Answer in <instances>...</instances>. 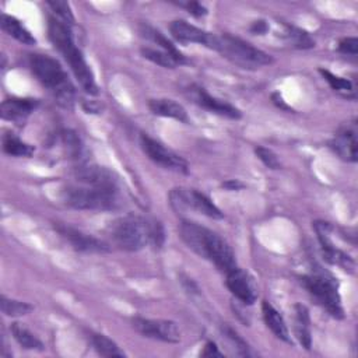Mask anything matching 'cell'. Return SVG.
Instances as JSON below:
<instances>
[{
	"mask_svg": "<svg viewBox=\"0 0 358 358\" xmlns=\"http://www.w3.org/2000/svg\"><path fill=\"white\" fill-rule=\"evenodd\" d=\"M262 312H263V319L267 325V327L274 333V336L288 344L292 343L291 340V336H290V331H288V327L283 319V316L278 313V311L271 305L269 304L267 301H264L262 304Z\"/></svg>",
	"mask_w": 358,
	"mask_h": 358,
	"instance_id": "cell-18",
	"label": "cell"
},
{
	"mask_svg": "<svg viewBox=\"0 0 358 358\" xmlns=\"http://www.w3.org/2000/svg\"><path fill=\"white\" fill-rule=\"evenodd\" d=\"M357 125L350 124L343 126L330 142L333 151L344 161H357Z\"/></svg>",
	"mask_w": 358,
	"mask_h": 358,
	"instance_id": "cell-15",
	"label": "cell"
},
{
	"mask_svg": "<svg viewBox=\"0 0 358 358\" xmlns=\"http://www.w3.org/2000/svg\"><path fill=\"white\" fill-rule=\"evenodd\" d=\"M338 52L344 54V55H352L355 57L358 52V40L355 37H347L343 38L338 43Z\"/></svg>",
	"mask_w": 358,
	"mask_h": 358,
	"instance_id": "cell-34",
	"label": "cell"
},
{
	"mask_svg": "<svg viewBox=\"0 0 358 358\" xmlns=\"http://www.w3.org/2000/svg\"><path fill=\"white\" fill-rule=\"evenodd\" d=\"M285 27V38L290 41V44L298 50H311L315 47V41L311 38V36L297 27L292 26H284Z\"/></svg>",
	"mask_w": 358,
	"mask_h": 358,
	"instance_id": "cell-27",
	"label": "cell"
},
{
	"mask_svg": "<svg viewBox=\"0 0 358 358\" xmlns=\"http://www.w3.org/2000/svg\"><path fill=\"white\" fill-rule=\"evenodd\" d=\"M0 308H2V312L5 315L12 316V318L24 316V315L30 313L31 311H34V306L31 304L12 299V298H8L6 295H2V298H0Z\"/></svg>",
	"mask_w": 358,
	"mask_h": 358,
	"instance_id": "cell-26",
	"label": "cell"
},
{
	"mask_svg": "<svg viewBox=\"0 0 358 358\" xmlns=\"http://www.w3.org/2000/svg\"><path fill=\"white\" fill-rule=\"evenodd\" d=\"M140 144H142L144 154L157 165H160L165 170H170V171L188 174L189 165H188L186 160L182 158L181 156H178L177 153H174L172 150L167 149L160 142L151 139L147 135H143L140 139Z\"/></svg>",
	"mask_w": 358,
	"mask_h": 358,
	"instance_id": "cell-9",
	"label": "cell"
},
{
	"mask_svg": "<svg viewBox=\"0 0 358 358\" xmlns=\"http://www.w3.org/2000/svg\"><path fill=\"white\" fill-rule=\"evenodd\" d=\"M319 72H320V75L325 77V80L329 83V86H330L334 91L340 93L341 96L348 97V93H352V91H354V90H352V84H351V82H348L347 79H343V77L334 76V75H333V73H330L329 70H323V69H320Z\"/></svg>",
	"mask_w": 358,
	"mask_h": 358,
	"instance_id": "cell-28",
	"label": "cell"
},
{
	"mask_svg": "<svg viewBox=\"0 0 358 358\" xmlns=\"http://www.w3.org/2000/svg\"><path fill=\"white\" fill-rule=\"evenodd\" d=\"M38 107V101L33 98H12L6 100L2 104V108H0V112H2V118L6 121H13V122H22L27 117L34 112V110Z\"/></svg>",
	"mask_w": 358,
	"mask_h": 358,
	"instance_id": "cell-16",
	"label": "cell"
},
{
	"mask_svg": "<svg viewBox=\"0 0 358 358\" xmlns=\"http://www.w3.org/2000/svg\"><path fill=\"white\" fill-rule=\"evenodd\" d=\"M65 203L76 210H114L119 206L118 186L79 184L65 191Z\"/></svg>",
	"mask_w": 358,
	"mask_h": 358,
	"instance_id": "cell-4",
	"label": "cell"
},
{
	"mask_svg": "<svg viewBox=\"0 0 358 358\" xmlns=\"http://www.w3.org/2000/svg\"><path fill=\"white\" fill-rule=\"evenodd\" d=\"M133 327L144 337L164 341V343H179L181 330L172 320L165 319H146L135 318Z\"/></svg>",
	"mask_w": 358,
	"mask_h": 358,
	"instance_id": "cell-10",
	"label": "cell"
},
{
	"mask_svg": "<svg viewBox=\"0 0 358 358\" xmlns=\"http://www.w3.org/2000/svg\"><path fill=\"white\" fill-rule=\"evenodd\" d=\"M48 36L54 47L69 64L83 90L90 96H97L100 93V89L96 83L94 73L90 65L86 62L82 50L77 48L70 26H68L62 20L51 17L48 20Z\"/></svg>",
	"mask_w": 358,
	"mask_h": 358,
	"instance_id": "cell-1",
	"label": "cell"
},
{
	"mask_svg": "<svg viewBox=\"0 0 358 358\" xmlns=\"http://www.w3.org/2000/svg\"><path fill=\"white\" fill-rule=\"evenodd\" d=\"M189 97L192 98V101L199 105L200 108L211 112V114H216V115H220V117H225V118H230V119H239L241 118V112L238 108H235L234 105L225 103V101H221L213 96H210L203 87H197V86H193L189 89Z\"/></svg>",
	"mask_w": 358,
	"mask_h": 358,
	"instance_id": "cell-13",
	"label": "cell"
},
{
	"mask_svg": "<svg viewBox=\"0 0 358 358\" xmlns=\"http://www.w3.org/2000/svg\"><path fill=\"white\" fill-rule=\"evenodd\" d=\"M295 309V336L298 337L301 345L306 350L312 345V337H311V318L309 311L305 305L297 304L294 306Z\"/></svg>",
	"mask_w": 358,
	"mask_h": 358,
	"instance_id": "cell-20",
	"label": "cell"
},
{
	"mask_svg": "<svg viewBox=\"0 0 358 358\" xmlns=\"http://www.w3.org/2000/svg\"><path fill=\"white\" fill-rule=\"evenodd\" d=\"M0 26H2V30L13 37L15 40H17L19 43L24 44V45H36L37 44V40L33 37V34L26 29V26L17 20L16 17L13 16H9L6 13L2 15V17H0Z\"/></svg>",
	"mask_w": 358,
	"mask_h": 358,
	"instance_id": "cell-19",
	"label": "cell"
},
{
	"mask_svg": "<svg viewBox=\"0 0 358 358\" xmlns=\"http://www.w3.org/2000/svg\"><path fill=\"white\" fill-rule=\"evenodd\" d=\"M255 154L258 156V158L270 170H280L281 168V163L277 157L276 153H273L271 150L266 149V147H262V146H258L255 149Z\"/></svg>",
	"mask_w": 358,
	"mask_h": 358,
	"instance_id": "cell-32",
	"label": "cell"
},
{
	"mask_svg": "<svg viewBox=\"0 0 358 358\" xmlns=\"http://www.w3.org/2000/svg\"><path fill=\"white\" fill-rule=\"evenodd\" d=\"M177 5L186 9L195 17H203L207 15V9L199 2H179Z\"/></svg>",
	"mask_w": 358,
	"mask_h": 358,
	"instance_id": "cell-35",
	"label": "cell"
},
{
	"mask_svg": "<svg viewBox=\"0 0 358 358\" xmlns=\"http://www.w3.org/2000/svg\"><path fill=\"white\" fill-rule=\"evenodd\" d=\"M57 230L76 251L91 252V253H107V252H110L108 244H105L104 241H100L96 237L84 234L83 231H79V230L72 228L69 225H57Z\"/></svg>",
	"mask_w": 358,
	"mask_h": 358,
	"instance_id": "cell-14",
	"label": "cell"
},
{
	"mask_svg": "<svg viewBox=\"0 0 358 358\" xmlns=\"http://www.w3.org/2000/svg\"><path fill=\"white\" fill-rule=\"evenodd\" d=\"M185 244L196 255L210 260L225 274L237 267L235 253L231 246L218 234L206 227L199 224L191 227L185 235Z\"/></svg>",
	"mask_w": 358,
	"mask_h": 358,
	"instance_id": "cell-2",
	"label": "cell"
},
{
	"mask_svg": "<svg viewBox=\"0 0 358 358\" xmlns=\"http://www.w3.org/2000/svg\"><path fill=\"white\" fill-rule=\"evenodd\" d=\"M225 284L231 294L246 305H252L258 299V285L253 277L242 269L235 267L234 270L227 273Z\"/></svg>",
	"mask_w": 358,
	"mask_h": 358,
	"instance_id": "cell-12",
	"label": "cell"
},
{
	"mask_svg": "<svg viewBox=\"0 0 358 358\" xmlns=\"http://www.w3.org/2000/svg\"><path fill=\"white\" fill-rule=\"evenodd\" d=\"M12 333L15 336V338L17 340V343L26 348V350H38L43 351L44 350V343L36 336L33 334L26 326H23L22 323H13L12 325Z\"/></svg>",
	"mask_w": 358,
	"mask_h": 358,
	"instance_id": "cell-22",
	"label": "cell"
},
{
	"mask_svg": "<svg viewBox=\"0 0 358 358\" xmlns=\"http://www.w3.org/2000/svg\"><path fill=\"white\" fill-rule=\"evenodd\" d=\"M170 203L172 209L178 213L195 210L214 220H221L224 217L221 210L206 195L200 193L196 189H186V188L172 189L170 193Z\"/></svg>",
	"mask_w": 358,
	"mask_h": 358,
	"instance_id": "cell-8",
	"label": "cell"
},
{
	"mask_svg": "<svg viewBox=\"0 0 358 358\" xmlns=\"http://www.w3.org/2000/svg\"><path fill=\"white\" fill-rule=\"evenodd\" d=\"M301 283L308 290V292L318 301V304H320L333 318H344L341 298L331 278L323 274H311L301 277Z\"/></svg>",
	"mask_w": 358,
	"mask_h": 358,
	"instance_id": "cell-7",
	"label": "cell"
},
{
	"mask_svg": "<svg viewBox=\"0 0 358 358\" xmlns=\"http://www.w3.org/2000/svg\"><path fill=\"white\" fill-rule=\"evenodd\" d=\"M91 340H93L94 348L97 350V352L100 355H103V357H125V352L110 337L96 333V334H93Z\"/></svg>",
	"mask_w": 358,
	"mask_h": 358,
	"instance_id": "cell-24",
	"label": "cell"
},
{
	"mask_svg": "<svg viewBox=\"0 0 358 358\" xmlns=\"http://www.w3.org/2000/svg\"><path fill=\"white\" fill-rule=\"evenodd\" d=\"M149 108L157 117L171 118V119H175L182 124H189V117H188L186 110L174 100H168V98L150 100Z\"/></svg>",
	"mask_w": 358,
	"mask_h": 358,
	"instance_id": "cell-17",
	"label": "cell"
},
{
	"mask_svg": "<svg viewBox=\"0 0 358 358\" xmlns=\"http://www.w3.org/2000/svg\"><path fill=\"white\" fill-rule=\"evenodd\" d=\"M110 235L119 249L128 252L140 251L150 244L149 220L135 214H128L111 224Z\"/></svg>",
	"mask_w": 358,
	"mask_h": 358,
	"instance_id": "cell-6",
	"label": "cell"
},
{
	"mask_svg": "<svg viewBox=\"0 0 358 358\" xmlns=\"http://www.w3.org/2000/svg\"><path fill=\"white\" fill-rule=\"evenodd\" d=\"M170 31L172 37L184 44H199L209 50L217 51L218 47V36L207 33L196 26L189 24L184 20H175L170 26Z\"/></svg>",
	"mask_w": 358,
	"mask_h": 358,
	"instance_id": "cell-11",
	"label": "cell"
},
{
	"mask_svg": "<svg viewBox=\"0 0 358 358\" xmlns=\"http://www.w3.org/2000/svg\"><path fill=\"white\" fill-rule=\"evenodd\" d=\"M217 52L234 65L248 70H256L274 62L269 54L230 34L218 36Z\"/></svg>",
	"mask_w": 358,
	"mask_h": 358,
	"instance_id": "cell-5",
	"label": "cell"
},
{
	"mask_svg": "<svg viewBox=\"0 0 358 358\" xmlns=\"http://www.w3.org/2000/svg\"><path fill=\"white\" fill-rule=\"evenodd\" d=\"M267 29H269V26H267V23L263 22V20H258V22H255V23L251 26V31H252L253 34H264V33L267 31Z\"/></svg>",
	"mask_w": 358,
	"mask_h": 358,
	"instance_id": "cell-37",
	"label": "cell"
},
{
	"mask_svg": "<svg viewBox=\"0 0 358 358\" xmlns=\"http://www.w3.org/2000/svg\"><path fill=\"white\" fill-rule=\"evenodd\" d=\"M223 188H225L228 191H239V189L244 188V184L239 182L238 179H230V181L223 184Z\"/></svg>",
	"mask_w": 358,
	"mask_h": 358,
	"instance_id": "cell-38",
	"label": "cell"
},
{
	"mask_svg": "<svg viewBox=\"0 0 358 358\" xmlns=\"http://www.w3.org/2000/svg\"><path fill=\"white\" fill-rule=\"evenodd\" d=\"M150 225V244L156 248V249H161L165 241V232H164V227L160 221L151 220L149 221Z\"/></svg>",
	"mask_w": 358,
	"mask_h": 358,
	"instance_id": "cell-33",
	"label": "cell"
},
{
	"mask_svg": "<svg viewBox=\"0 0 358 358\" xmlns=\"http://www.w3.org/2000/svg\"><path fill=\"white\" fill-rule=\"evenodd\" d=\"M30 66L34 76L54 94L59 105L65 108L73 107L76 90L59 61L48 55L36 54L30 58Z\"/></svg>",
	"mask_w": 358,
	"mask_h": 358,
	"instance_id": "cell-3",
	"label": "cell"
},
{
	"mask_svg": "<svg viewBox=\"0 0 358 358\" xmlns=\"http://www.w3.org/2000/svg\"><path fill=\"white\" fill-rule=\"evenodd\" d=\"M200 355L202 357H223V352H220L218 347L213 341H209V343H206Z\"/></svg>",
	"mask_w": 358,
	"mask_h": 358,
	"instance_id": "cell-36",
	"label": "cell"
},
{
	"mask_svg": "<svg viewBox=\"0 0 358 358\" xmlns=\"http://www.w3.org/2000/svg\"><path fill=\"white\" fill-rule=\"evenodd\" d=\"M48 8H51V10L59 17V20H62L64 23H66L68 26H73L76 23V19L73 16V12L70 9V5L68 2H61V0H54V2H48L47 3Z\"/></svg>",
	"mask_w": 358,
	"mask_h": 358,
	"instance_id": "cell-29",
	"label": "cell"
},
{
	"mask_svg": "<svg viewBox=\"0 0 358 358\" xmlns=\"http://www.w3.org/2000/svg\"><path fill=\"white\" fill-rule=\"evenodd\" d=\"M62 140H64V144L68 149L69 154L72 156V158L80 160L82 156H83L84 149H83V144H82L79 136L75 132L66 130V132L62 133Z\"/></svg>",
	"mask_w": 358,
	"mask_h": 358,
	"instance_id": "cell-30",
	"label": "cell"
},
{
	"mask_svg": "<svg viewBox=\"0 0 358 358\" xmlns=\"http://www.w3.org/2000/svg\"><path fill=\"white\" fill-rule=\"evenodd\" d=\"M223 334L231 341V344L237 348L239 355H244V357H249L251 355L248 343L232 327H230L228 325H224L223 326Z\"/></svg>",
	"mask_w": 358,
	"mask_h": 358,
	"instance_id": "cell-31",
	"label": "cell"
},
{
	"mask_svg": "<svg viewBox=\"0 0 358 358\" xmlns=\"http://www.w3.org/2000/svg\"><path fill=\"white\" fill-rule=\"evenodd\" d=\"M3 150L6 154L12 157H31L34 153V147L20 140L16 136H5L3 139Z\"/></svg>",
	"mask_w": 358,
	"mask_h": 358,
	"instance_id": "cell-25",
	"label": "cell"
},
{
	"mask_svg": "<svg viewBox=\"0 0 358 358\" xmlns=\"http://www.w3.org/2000/svg\"><path fill=\"white\" fill-rule=\"evenodd\" d=\"M142 34L146 37V38H149L150 41H153L154 44H157L158 47H160V50H163V51H165V52H168L171 57H174L177 61H179L182 65L184 64H186V58L177 50V47L161 33V31H158V30H156V29H153V27H150V26H146V24H143L142 26Z\"/></svg>",
	"mask_w": 358,
	"mask_h": 358,
	"instance_id": "cell-21",
	"label": "cell"
},
{
	"mask_svg": "<svg viewBox=\"0 0 358 358\" xmlns=\"http://www.w3.org/2000/svg\"><path fill=\"white\" fill-rule=\"evenodd\" d=\"M142 55L144 59L163 66L165 69H175L178 66H181L182 64L179 61H177L174 57H171L168 52L163 51V50H156V48H142Z\"/></svg>",
	"mask_w": 358,
	"mask_h": 358,
	"instance_id": "cell-23",
	"label": "cell"
}]
</instances>
